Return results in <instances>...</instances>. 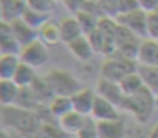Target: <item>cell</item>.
I'll list each match as a JSON object with an SVG mask.
<instances>
[{
	"label": "cell",
	"mask_w": 158,
	"mask_h": 138,
	"mask_svg": "<svg viewBox=\"0 0 158 138\" xmlns=\"http://www.w3.org/2000/svg\"><path fill=\"white\" fill-rule=\"evenodd\" d=\"M118 25L137 35L139 39L143 40L148 37V13L137 8L135 10L121 14L115 18Z\"/></svg>",
	"instance_id": "5"
},
{
	"label": "cell",
	"mask_w": 158,
	"mask_h": 138,
	"mask_svg": "<svg viewBox=\"0 0 158 138\" xmlns=\"http://www.w3.org/2000/svg\"><path fill=\"white\" fill-rule=\"evenodd\" d=\"M19 64V55L0 54V79H13Z\"/></svg>",
	"instance_id": "20"
},
{
	"label": "cell",
	"mask_w": 158,
	"mask_h": 138,
	"mask_svg": "<svg viewBox=\"0 0 158 138\" xmlns=\"http://www.w3.org/2000/svg\"><path fill=\"white\" fill-rule=\"evenodd\" d=\"M10 25L13 33H14L15 39H16L17 43L19 44L21 48L29 45L30 43H32L35 40L39 39L38 31L35 29L31 28L30 26H28L22 19H17V21L11 23Z\"/></svg>",
	"instance_id": "14"
},
{
	"label": "cell",
	"mask_w": 158,
	"mask_h": 138,
	"mask_svg": "<svg viewBox=\"0 0 158 138\" xmlns=\"http://www.w3.org/2000/svg\"><path fill=\"white\" fill-rule=\"evenodd\" d=\"M148 37L158 41V11L148 14Z\"/></svg>",
	"instance_id": "30"
},
{
	"label": "cell",
	"mask_w": 158,
	"mask_h": 138,
	"mask_svg": "<svg viewBox=\"0 0 158 138\" xmlns=\"http://www.w3.org/2000/svg\"><path fill=\"white\" fill-rule=\"evenodd\" d=\"M28 9L42 14L51 15L56 6V0H25Z\"/></svg>",
	"instance_id": "28"
},
{
	"label": "cell",
	"mask_w": 158,
	"mask_h": 138,
	"mask_svg": "<svg viewBox=\"0 0 158 138\" xmlns=\"http://www.w3.org/2000/svg\"><path fill=\"white\" fill-rule=\"evenodd\" d=\"M99 138H124L125 137V124L123 120L97 122Z\"/></svg>",
	"instance_id": "18"
},
{
	"label": "cell",
	"mask_w": 158,
	"mask_h": 138,
	"mask_svg": "<svg viewBox=\"0 0 158 138\" xmlns=\"http://www.w3.org/2000/svg\"><path fill=\"white\" fill-rule=\"evenodd\" d=\"M48 108L50 112L56 118L57 120L66 116L67 113L73 110L72 102L70 97H63V95H55L52 97L48 104Z\"/></svg>",
	"instance_id": "23"
},
{
	"label": "cell",
	"mask_w": 158,
	"mask_h": 138,
	"mask_svg": "<svg viewBox=\"0 0 158 138\" xmlns=\"http://www.w3.org/2000/svg\"><path fill=\"white\" fill-rule=\"evenodd\" d=\"M1 122L10 132L21 138H32L39 128L40 118L35 110H29L19 106L0 107Z\"/></svg>",
	"instance_id": "1"
},
{
	"label": "cell",
	"mask_w": 158,
	"mask_h": 138,
	"mask_svg": "<svg viewBox=\"0 0 158 138\" xmlns=\"http://www.w3.org/2000/svg\"><path fill=\"white\" fill-rule=\"evenodd\" d=\"M63 128L59 126L58 121L41 122L32 138H69Z\"/></svg>",
	"instance_id": "22"
},
{
	"label": "cell",
	"mask_w": 158,
	"mask_h": 138,
	"mask_svg": "<svg viewBox=\"0 0 158 138\" xmlns=\"http://www.w3.org/2000/svg\"><path fill=\"white\" fill-rule=\"evenodd\" d=\"M56 1H63V0H56Z\"/></svg>",
	"instance_id": "39"
},
{
	"label": "cell",
	"mask_w": 158,
	"mask_h": 138,
	"mask_svg": "<svg viewBox=\"0 0 158 138\" xmlns=\"http://www.w3.org/2000/svg\"><path fill=\"white\" fill-rule=\"evenodd\" d=\"M96 93H97V95H99V97L106 99V101L114 104L119 109H121L126 97L123 93V91H122L118 83L108 81V79L101 78V77H100V79L97 83Z\"/></svg>",
	"instance_id": "8"
},
{
	"label": "cell",
	"mask_w": 158,
	"mask_h": 138,
	"mask_svg": "<svg viewBox=\"0 0 158 138\" xmlns=\"http://www.w3.org/2000/svg\"><path fill=\"white\" fill-rule=\"evenodd\" d=\"M155 97H156V106L158 107V93H157L156 95H155Z\"/></svg>",
	"instance_id": "36"
},
{
	"label": "cell",
	"mask_w": 158,
	"mask_h": 138,
	"mask_svg": "<svg viewBox=\"0 0 158 138\" xmlns=\"http://www.w3.org/2000/svg\"><path fill=\"white\" fill-rule=\"evenodd\" d=\"M26 8L25 0H0L2 22L11 24L21 19Z\"/></svg>",
	"instance_id": "11"
},
{
	"label": "cell",
	"mask_w": 158,
	"mask_h": 138,
	"mask_svg": "<svg viewBox=\"0 0 158 138\" xmlns=\"http://www.w3.org/2000/svg\"><path fill=\"white\" fill-rule=\"evenodd\" d=\"M69 138H75L74 136H71V137H69Z\"/></svg>",
	"instance_id": "38"
},
{
	"label": "cell",
	"mask_w": 158,
	"mask_h": 138,
	"mask_svg": "<svg viewBox=\"0 0 158 138\" xmlns=\"http://www.w3.org/2000/svg\"><path fill=\"white\" fill-rule=\"evenodd\" d=\"M148 138H158V123L152 128L150 134H148Z\"/></svg>",
	"instance_id": "34"
},
{
	"label": "cell",
	"mask_w": 158,
	"mask_h": 138,
	"mask_svg": "<svg viewBox=\"0 0 158 138\" xmlns=\"http://www.w3.org/2000/svg\"><path fill=\"white\" fill-rule=\"evenodd\" d=\"M137 72L139 73L144 87L156 95L158 93V68L138 65Z\"/></svg>",
	"instance_id": "24"
},
{
	"label": "cell",
	"mask_w": 158,
	"mask_h": 138,
	"mask_svg": "<svg viewBox=\"0 0 158 138\" xmlns=\"http://www.w3.org/2000/svg\"><path fill=\"white\" fill-rule=\"evenodd\" d=\"M19 56L23 63L37 70L48 61L50 52H48V46L38 39L29 45L22 48Z\"/></svg>",
	"instance_id": "6"
},
{
	"label": "cell",
	"mask_w": 158,
	"mask_h": 138,
	"mask_svg": "<svg viewBox=\"0 0 158 138\" xmlns=\"http://www.w3.org/2000/svg\"><path fill=\"white\" fill-rule=\"evenodd\" d=\"M67 47L73 57L82 62L89 61L95 54L94 48L86 35H82L79 39L67 44Z\"/></svg>",
	"instance_id": "15"
},
{
	"label": "cell",
	"mask_w": 158,
	"mask_h": 138,
	"mask_svg": "<svg viewBox=\"0 0 158 138\" xmlns=\"http://www.w3.org/2000/svg\"><path fill=\"white\" fill-rule=\"evenodd\" d=\"M86 119L87 117L72 110L71 112L67 113L66 116L58 119V124L69 136H75L84 125Z\"/></svg>",
	"instance_id": "17"
},
{
	"label": "cell",
	"mask_w": 158,
	"mask_h": 138,
	"mask_svg": "<svg viewBox=\"0 0 158 138\" xmlns=\"http://www.w3.org/2000/svg\"><path fill=\"white\" fill-rule=\"evenodd\" d=\"M2 22V15H1V9H0V23Z\"/></svg>",
	"instance_id": "37"
},
{
	"label": "cell",
	"mask_w": 158,
	"mask_h": 138,
	"mask_svg": "<svg viewBox=\"0 0 158 138\" xmlns=\"http://www.w3.org/2000/svg\"><path fill=\"white\" fill-rule=\"evenodd\" d=\"M21 19L23 22H25L28 26H30L31 28L39 31V29L43 25H45L51 19V15L42 14V13L37 12V11H33V10H30V9L26 8L25 12H24Z\"/></svg>",
	"instance_id": "27"
},
{
	"label": "cell",
	"mask_w": 158,
	"mask_h": 138,
	"mask_svg": "<svg viewBox=\"0 0 158 138\" xmlns=\"http://www.w3.org/2000/svg\"><path fill=\"white\" fill-rule=\"evenodd\" d=\"M38 34H39V40H41L48 46L57 45L59 42H61L58 23H55L51 19L39 29Z\"/></svg>",
	"instance_id": "21"
},
{
	"label": "cell",
	"mask_w": 158,
	"mask_h": 138,
	"mask_svg": "<svg viewBox=\"0 0 158 138\" xmlns=\"http://www.w3.org/2000/svg\"><path fill=\"white\" fill-rule=\"evenodd\" d=\"M44 83L54 95L72 97L83 87L71 72L64 69H52L43 77Z\"/></svg>",
	"instance_id": "3"
},
{
	"label": "cell",
	"mask_w": 158,
	"mask_h": 138,
	"mask_svg": "<svg viewBox=\"0 0 158 138\" xmlns=\"http://www.w3.org/2000/svg\"><path fill=\"white\" fill-rule=\"evenodd\" d=\"M119 110L121 109L118 107H116L114 104H112L111 102L106 101V99L97 95L92 113H90V117L96 122L114 121V120L122 119Z\"/></svg>",
	"instance_id": "7"
},
{
	"label": "cell",
	"mask_w": 158,
	"mask_h": 138,
	"mask_svg": "<svg viewBox=\"0 0 158 138\" xmlns=\"http://www.w3.org/2000/svg\"><path fill=\"white\" fill-rule=\"evenodd\" d=\"M21 88L12 79H0V107L16 104Z\"/></svg>",
	"instance_id": "16"
},
{
	"label": "cell",
	"mask_w": 158,
	"mask_h": 138,
	"mask_svg": "<svg viewBox=\"0 0 158 138\" xmlns=\"http://www.w3.org/2000/svg\"><path fill=\"white\" fill-rule=\"evenodd\" d=\"M21 46L17 43L12 31L11 25L8 23H0V54L19 55Z\"/></svg>",
	"instance_id": "13"
},
{
	"label": "cell",
	"mask_w": 158,
	"mask_h": 138,
	"mask_svg": "<svg viewBox=\"0 0 158 138\" xmlns=\"http://www.w3.org/2000/svg\"><path fill=\"white\" fill-rule=\"evenodd\" d=\"M75 138H99L97 122L92 117H87L84 125L74 136Z\"/></svg>",
	"instance_id": "29"
},
{
	"label": "cell",
	"mask_w": 158,
	"mask_h": 138,
	"mask_svg": "<svg viewBox=\"0 0 158 138\" xmlns=\"http://www.w3.org/2000/svg\"><path fill=\"white\" fill-rule=\"evenodd\" d=\"M156 107L155 94L144 87L135 94L125 97L121 110L131 113L139 123H146Z\"/></svg>",
	"instance_id": "2"
},
{
	"label": "cell",
	"mask_w": 158,
	"mask_h": 138,
	"mask_svg": "<svg viewBox=\"0 0 158 138\" xmlns=\"http://www.w3.org/2000/svg\"><path fill=\"white\" fill-rule=\"evenodd\" d=\"M100 0H86V2H93V3H98Z\"/></svg>",
	"instance_id": "35"
},
{
	"label": "cell",
	"mask_w": 158,
	"mask_h": 138,
	"mask_svg": "<svg viewBox=\"0 0 158 138\" xmlns=\"http://www.w3.org/2000/svg\"><path fill=\"white\" fill-rule=\"evenodd\" d=\"M38 78L39 77H38L37 72H35V69H33L30 65H27V64L23 63L21 61V64H19L12 81L21 89H25L30 88L37 81Z\"/></svg>",
	"instance_id": "19"
},
{
	"label": "cell",
	"mask_w": 158,
	"mask_h": 138,
	"mask_svg": "<svg viewBox=\"0 0 158 138\" xmlns=\"http://www.w3.org/2000/svg\"><path fill=\"white\" fill-rule=\"evenodd\" d=\"M59 30H60L61 42L67 44L71 43L74 40L79 39L80 37L84 35L82 28L80 26L75 16H66L59 21Z\"/></svg>",
	"instance_id": "12"
},
{
	"label": "cell",
	"mask_w": 158,
	"mask_h": 138,
	"mask_svg": "<svg viewBox=\"0 0 158 138\" xmlns=\"http://www.w3.org/2000/svg\"><path fill=\"white\" fill-rule=\"evenodd\" d=\"M138 63L132 60H128L118 56L112 55L106 57L102 62L100 74L101 78L119 83L126 75L137 71Z\"/></svg>",
	"instance_id": "4"
},
{
	"label": "cell",
	"mask_w": 158,
	"mask_h": 138,
	"mask_svg": "<svg viewBox=\"0 0 158 138\" xmlns=\"http://www.w3.org/2000/svg\"><path fill=\"white\" fill-rule=\"evenodd\" d=\"M0 138H21L14 133L6 130V128H0Z\"/></svg>",
	"instance_id": "33"
},
{
	"label": "cell",
	"mask_w": 158,
	"mask_h": 138,
	"mask_svg": "<svg viewBox=\"0 0 158 138\" xmlns=\"http://www.w3.org/2000/svg\"><path fill=\"white\" fill-rule=\"evenodd\" d=\"M74 16L77 17L84 35L90 34V33L94 32L96 29L98 28L100 17L98 16V15L94 14L93 12H90V11L82 9L81 11H79V12L74 15Z\"/></svg>",
	"instance_id": "25"
},
{
	"label": "cell",
	"mask_w": 158,
	"mask_h": 138,
	"mask_svg": "<svg viewBox=\"0 0 158 138\" xmlns=\"http://www.w3.org/2000/svg\"><path fill=\"white\" fill-rule=\"evenodd\" d=\"M118 85H119V87H121L123 93L126 97L135 94L138 91H140L141 89L144 88L143 81H142L141 77H140L139 73H138L137 71L126 75V76L119 81Z\"/></svg>",
	"instance_id": "26"
},
{
	"label": "cell",
	"mask_w": 158,
	"mask_h": 138,
	"mask_svg": "<svg viewBox=\"0 0 158 138\" xmlns=\"http://www.w3.org/2000/svg\"><path fill=\"white\" fill-rule=\"evenodd\" d=\"M63 2L66 6V8H68L75 15L79 11H81L84 8L86 0H63Z\"/></svg>",
	"instance_id": "32"
},
{
	"label": "cell",
	"mask_w": 158,
	"mask_h": 138,
	"mask_svg": "<svg viewBox=\"0 0 158 138\" xmlns=\"http://www.w3.org/2000/svg\"><path fill=\"white\" fill-rule=\"evenodd\" d=\"M137 63L138 65L158 68V41L150 37L140 41Z\"/></svg>",
	"instance_id": "9"
},
{
	"label": "cell",
	"mask_w": 158,
	"mask_h": 138,
	"mask_svg": "<svg viewBox=\"0 0 158 138\" xmlns=\"http://www.w3.org/2000/svg\"><path fill=\"white\" fill-rule=\"evenodd\" d=\"M97 93L90 88H81L71 97L73 110L85 117H90Z\"/></svg>",
	"instance_id": "10"
},
{
	"label": "cell",
	"mask_w": 158,
	"mask_h": 138,
	"mask_svg": "<svg viewBox=\"0 0 158 138\" xmlns=\"http://www.w3.org/2000/svg\"><path fill=\"white\" fill-rule=\"evenodd\" d=\"M137 3L139 9L143 10L148 14L158 11V0H137Z\"/></svg>",
	"instance_id": "31"
}]
</instances>
